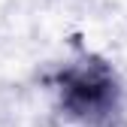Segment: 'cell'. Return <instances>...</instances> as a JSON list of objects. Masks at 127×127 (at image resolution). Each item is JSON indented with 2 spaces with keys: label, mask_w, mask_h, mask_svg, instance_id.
<instances>
[{
  "label": "cell",
  "mask_w": 127,
  "mask_h": 127,
  "mask_svg": "<svg viewBox=\"0 0 127 127\" xmlns=\"http://www.w3.org/2000/svg\"><path fill=\"white\" fill-rule=\"evenodd\" d=\"M52 88L64 115L82 127H115L124 109V91L106 61L82 55L52 76Z\"/></svg>",
  "instance_id": "obj_1"
}]
</instances>
